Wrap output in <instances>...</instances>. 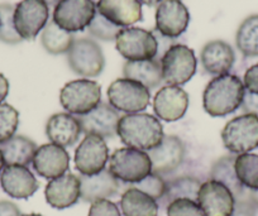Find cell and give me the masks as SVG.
<instances>
[{
  "label": "cell",
  "mask_w": 258,
  "mask_h": 216,
  "mask_svg": "<svg viewBox=\"0 0 258 216\" xmlns=\"http://www.w3.org/2000/svg\"><path fill=\"white\" fill-rule=\"evenodd\" d=\"M6 166L18 165L28 167L36 155L37 146L32 139L24 135H14L0 144Z\"/></svg>",
  "instance_id": "4316f807"
},
{
  "label": "cell",
  "mask_w": 258,
  "mask_h": 216,
  "mask_svg": "<svg viewBox=\"0 0 258 216\" xmlns=\"http://www.w3.org/2000/svg\"><path fill=\"white\" fill-rule=\"evenodd\" d=\"M18 125V110L9 104H0V144L16 135Z\"/></svg>",
  "instance_id": "836d02e7"
},
{
  "label": "cell",
  "mask_w": 258,
  "mask_h": 216,
  "mask_svg": "<svg viewBox=\"0 0 258 216\" xmlns=\"http://www.w3.org/2000/svg\"><path fill=\"white\" fill-rule=\"evenodd\" d=\"M96 13L94 0H61L53 11V22L63 31L75 33L90 26Z\"/></svg>",
  "instance_id": "8fae6325"
},
{
  "label": "cell",
  "mask_w": 258,
  "mask_h": 216,
  "mask_svg": "<svg viewBox=\"0 0 258 216\" xmlns=\"http://www.w3.org/2000/svg\"><path fill=\"white\" fill-rule=\"evenodd\" d=\"M224 147L232 155H243L258 148V116L242 114L225 124L222 130Z\"/></svg>",
  "instance_id": "277c9868"
},
{
  "label": "cell",
  "mask_w": 258,
  "mask_h": 216,
  "mask_svg": "<svg viewBox=\"0 0 258 216\" xmlns=\"http://www.w3.org/2000/svg\"><path fill=\"white\" fill-rule=\"evenodd\" d=\"M234 163V156L230 155L220 157L219 160L215 161L212 165V167H210L209 180L218 181V182L227 186L230 190V192L233 193L235 200H239V198H243L247 195V190H245L244 186L240 183V181L238 180L237 173H235Z\"/></svg>",
  "instance_id": "83f0119b"
},
{
  "label": "cell",
  "mask_w": 258,
  "mask_h": 216,
  "mask_svg": "<svg viewBox=\"0 0 258 216\" xmlns=\"http://www.w3.org/2000/svg\"><path fill=\"white\" fill-rule=\"evenodd\" d=\"M151 32H152V34L155 36L156 41H157L158 51H157V56H156V59L161 61V58H162L163 54H165L166 52H167L168 49L173 46V44L177 43V42L175 41V38H170V37L163 36V34L160 33V32H158L156 28Z\"/></svg>",
  "instance_id": "60d3db41"
},
{
  "label": "cell",
  "mask_w": 258,
  "mask_h": 216,
  "mask_svg": "<svg viewBox=\"0 0 258 216\" xmlns=\"http://www.w3.org/2000/svg\"><path fill=\"white\" fill-rule=\"evenodd\" d=\"M197 202L205 216H230L235 205V198L229 188L214 180L202 183Z\"/></svg>",
  "instance_id": "5bb4252c"
},
{
  "label": "cell",
  "mask_w": 258,
  "mask_h": 216,
  "mask_svg": "<svg viewBox=\"0 0 258 216\" xmlns=\"http://www.w3.org/2000/svg\"><path fill=\"white\" fill-rule=\"evenodd\" d=\"M116 51L126 61H147L157 56V41L152 32L143 28H123L115 39Z\"/></svg>",
  "instance_id": "9c48e42d"
},
{
  "label": "cell",
  "mask_w": 258,
  "mask_h": 216,
  "mask_svg": "<svg viewBox=\"0 0 258 216\" xmlns=\"http://www.w3.org/2000/svg\"><path fill=\"white\" fill-rule=\"evenodd\" d=\"M235 173L238 180L248 190H258V155L243 153L235 157Z\"/></svg>",
  "instance_id": "1f68e13d"
},
{
  "label": "cell",
  "mask_w": 258,
  "mask_h": 216,
  "mask_svg": "<svg viewBox=\"0 0 258 216\" xmlns=\"http://www.w3.org/2000/svg\"><path fill=\"white\" fill-rule=\"evenodd\" d=\"M190 13L181 0H163L156 9V29L163 36L177 38L185 33Z\"/></svg>",
  "instance_id": "2e32d148"
},
{
  "label": "cell",
  "mask_w": 258,
  "mask_h": 216,
  "mask_svg": "<svg viewBox=\"0 0 258 216\" xmlns=\"http://www.w3.org/2000/svg\"><path fill=\"white\" fill-rule=\"evenodd\" d=\"M120 210L124 216H158L160 206L150 195L131 186L121 195Z\"/></svg>",
  "instance_id": "484cf974"
},
{
  "label": "cell",
  "mask_w": 258,
  "mask_h": 216,
  "mask_svg": "<svg viewBox=\"0 0 258 216\" xmlns=\"http://www.w3.org/2000/svg\"><path fill=\"white\" fill-rule=\"evenodd\" d=\"M88 29H89V33H90L93 37H95V38L100 39V41H104V42H111V41H115L116 36L120 33V31L123 28L110 23L108 19H105L100 13L96 12L95 17H94V19L91 21L90 26L88 27Z\"/></svg>",
  "instance_id": "e575fe53"
},
{
  "label": "cell",
  "mask_w": 258,
  "mask_h": 216,
  "mask_svg": "<svg viewBox=\"0 0 258 216\" xmlns=\"http://www.w3.org/2000/svg\"><path fill=\"white\" fill-rule=\"evenodd\" d=\"M9 94V81L3 74H0V104H3Z\"/></svg>",
  "instance_id": "ee69618b"
},
{
  "label": "cell",
  "mask_w": 258,
  "mask_h": 216,
  "mask_svg": "<svg viewBox=\"0 0 258 216\" xmlns=\"http://www.w3.org/2000/svg\"><path fill=\"white\" fill-rule=\"evenodd\" d=\"M118 136L126 147L151 151L162 141L165 134L160 119L151 114L135 113L120 116Z\"/></svg>",
  "instance_id": "7a4b0ae2"
},
{
  "label": "cell",
  "mask_w": 258,
  "mask_h": 216,
  "mask_svg": "<svg viewBox=\"0 0 258 216\" xmlns=\"http://www.w3.org/2000/svg\"><path fill=\"white\" fill-rule=\"evenodd\" d=\"M235 44L244 57H258V14L247 17L240 23Z\"/></svg>",
  "instance_id": "4dcf8cb0"
},
{
  "label": "cell",
  "mask_w": 258,
  "mask_h": 216,
  "mask_svg": "<svg viewBox=\"0 0 258 216\" xmlns=\"http://www.w3.org/2000/svg\"><path fill=\"white\" fill-rule=\"evenodd\" d=\"M46 134L53 144L69 148L78 143L83 130L80 121L73 114L57 113L47 120Z\"/></svg>",
  "instance_id": "cb8c5ba5"
},
{
  "label": "cell",
  "mask_w": 258,
  "mask_h": 216,
  "mask_svg": "<svg viewBox=\"0 0 258 216\" xmlns=\"http://www.w3.org/2000/svg\"><path fill=\"white\" fill-rule=\"evenodd\" d=\"M243 85L247 91L252 94H258V63L253 64L245 71Z\"/></svg>",
  "instance_id": "ab89813d"
},
{
  "label": "cell",
  "mask_w": 258,
  "mask_h": 216,
  "mask_svg": "<svg viewBox=\"0 0 258 216\" xmlns=\"http://www.w3.org/2000/svg\"><path fill=\"white\" fill-rule=\"evenodd\" d=\"M46 201L57 210L69 208L80 200V178L74 173H64L49 181L44 190Z\"/></svg>",
  "instance_id": "ffe728a7"
},
{
  "label": "cell",
  "mask_w": 258,
  "mask_h": 216,
  "mask_svg": "<svg viewBox=\"0 0 258 216\" xmlns=\"http://www.w3.org/2000/svg\"><path fill=\"white\" fill-rule=\"evenodd\" d=\"M109 160L106 141L99 135H85L75 151V167L84 176H94L105 170Z\"/></svg>",
  "instance_id": "7c38bea8"
},
{
  "label": "cell",
  "mask_w": 258,
  "mask_h": 216,
  "mask_svg": "<svg viewBox=\"0 0 258 216\" xmlns=\"http://www.w3.org/2000/svg\"><path fill=\"white\" fill-rule=\"evenodd\" d=\"M0 185L4 192L13 198L26 200L38 191L39 183L26 166H6L0 172Z\"/></svg>",
  "instance_id": "d6986e66"
},
{
  "label": "cell",
  "mask_w": 258,
  "mask_h": 216,
  "mask_svg": "<svg viewBox=\"0 0 258 216\" xmlns=\"http://www.w3.org/2000/svg\"><path fill=\"white\" fill-rule=\"evenodd\" d=\"M167 216H205L197 201L190 198H177L166 207Z\"/></svg>",
  "instance_id": "8d00e7d4"
},
{
  "label": "cell",
  "mask_w": 258,
  "mask_h": 216,
  "mask_svg": "<svg viewBox=\"0 0 258 216\" xmlns=\"http://www.w3.org/2000/svg\"><path fill=\"white\" fill-rule=\"evenodd\" d=\"M44 2H46L47 4H48V7L51 6V7H56L57 4L59 3V2H61V0H44Z\"/></svg>",
  "instance_id": "c3c4849f"
},
{
  "label": "cell",
  "mask_w": 258,
  "mask_h": 216,
  "mask_svg": "<svg viewBox=\"0 0 258 216\" xmlns=\"http://www.w3.org/2000/svg\"><path fill=\"white\" fill-rule=\"evenodd\" d=\"M32 166L39 176L53 180L70 170V155L57 144H43L37 148Z\"/></svg>",
  "instance_id": "e0dca14e"
},
{
  "label": "cell",
  "mask_w": 258,
  "mask_h": 216,
  "mask_svg": "<svg viewBox=\"0 0 258 216\" xmlns=\"http://www.w3.org/2000/svg\"><path fill=\"white\" fill-rule=\"evenodd\" d=\"M188 108V95L180 86L167 85L157 91L153 100L156 118L163 121H177Z\"/></svg>",
  "instance_id": "ac0fdd59"
},
{
  "label": "cell",
  "mask_w": 258,
  "mask_h": 216,
  "mask_svg": "<svg viewBox=\"0 0 258 216\" xmlns=\"http://www.w3.org/2000/svg\"><path fill=\"white\" fill-rule=\"evenodd\" d=\"M75 42V37L70 32L63 31L56 23L48 21L41 34V43L43 48L51 54H63L70 51L71 46Z\"/></svg>",
  "instance_id": "f546056e"
},
{
  "label": "cell",
  "mask_w": 258,
  "mask_h": 216,
  "mask_svg": "<svg viewBox=\"0 0 258 216\" xmlns=\"http://www.w3.org/2000/svg\"><path fill=\"white\" fill-rule=\"evenodd\" d=\"M48 19L49 7L44 0H22L14 9V27L24 41H33Z\"/></svg>",
  "instance_id": "30bf717a"
},
{
  "label": "cell",
  "mask_w": 258,
  "mask_h": 216,
  "mask_svg": "<svg viewBox=\"0 0 258 216\" xmlns=\"http://www.w3.org/2000/svg\"><path fill=\"white\" fill-rule=\"evenodd\" d=\"M109 171L120 182L133 185L152 173V163L145 151L129 147L119 148L111 155Z\"/></svg>",
  "instance_id": "3957f363"
},
{
  "label": "cell",
  "mask_w": 258,
  "mask_h": 216,
  "mask_svg": "<svg viewBox=\"0 0 258 216\" xmlns=\"http://www.w3.org/2000/svg\"><path fill=\"white\" fill-rule=\"evenodd\" d=\"M0 216H23L21 208L12 201H0Z\"/></svg>",
  "instance_id": "7bdbcfd3"
},
{
  "label": "cell",
  "mask_w": 258,
  "mask_h": 216,
  "mask_svg": "<svg viewBox=\"0 0 258 216\" xmlns=\"http://www.w3.org/2000/svg\"><path fill=\"white\" fill-rule=\"evenodd\" d=\"M106 95L109 104L115 110L125 114L146 110L151 101V91L145 85L125 78L113 81Z\"/></svg>",
  "instance_id": "8992f818"
},
{
  "label": "cell",
  "mask_w": 258,
  "mask_h": 216,
  "mask_svg": "<svg viewBox=\"0 0 258 216\" xmlns=\"http://www.w3.org/2000/svg\"><path fill=\"white\" fill-rule=\"evenodd\" d=\"M247 197L249 198L250 202L258 208V190H248L247 191Z\"/></svg>",
  "instance_id": "f6af8a7d"
},
{
  "label": "cell",
  "mask_w": 258,
  "mask_h": 216,
  "mask_svg": "<svg viewBox=\"0 0 258 216\" xmlns=\"http://www.w3.org/2000/svg\"><path fill=\"white\" fill-rule=\"evenodd\" d=\"M88 216H121V213L110 200H98L91 203Z\"/></svg>",
  "instance_id": "74e56055"
},
{
  "label": "cell",
  "mask_w": 258,
  "mask_h": 216,
  "mask_svg": "<svg viewBox=\"0 0 258 216\" xmlns=\"http://www.w3.org/2000/svg\"><path fill=\"white\" fill-rule=\"evenodd\" d=\"M59 103L69 114L85 115L101 103V88L89 79L70 81L59 93Z\"/></svg>",
  "instance_id": "5b68a950"
},
{
  "label": "cell",
  "mask_w": 258,
  "mask_h": 216,
  "mask_svg": "<svg viewBox=\"0 0 258 216\" xmlns=\"http://www.w3.org/2000/svg\"><path fill=\"white\" fill-rule=\"evenodd\" d=\"M257 210L258 208L250 202V200L245 195L243 198L235 200L234 210L230 216H257Z\"/></svg>",
  "instance_id": "f35d334b"
},
{
  "label": "cell",
  "mask_w": 258,
  "mask_h": 216,
  "mask_svg": "<svg viewBox=\"0 0 258 216\" xmlns=\"http://www.w3.org/2000/svg\"><path fill=\"white\" fill-rule=\"evenodd\" d=\"M202 183L200 178L194 176H180L167 181L165 195L158 201L160 210H166V207L177 198H190L197 201Z\"/></svg>",
  "instance_id": "f1b7e54d"
},
{
  "label": "cell",
  "mask_w": 258,
  "mask_h": 216,
  "mask_svg": "<svg viewBox=\"0 0 258 216\" xmlns=\"http://www.w3.org/2000/svg\"><path fill=\"white\" fill-rule=\"evenodd\" d=\"M123 75L125 79L142 84L148 90H155L163 84L161 61L156 58L126 61L123 66Z\"/></svg>",
  "instance_id": "d4e9b609"
},
{
  "label": "cell",
  "mask_w": 258,
  "mask_h": 216,
  "mask_svg": "<svg viewBox=\"0 0 258 216\" xmlns=\"http://www.w3.org/2000/svg\"><path fill=\"white\" fill-rule=\"evenodd\" d=\"M4 167H6V161H4L3 153H2V151H0V172L3 171Z\"/></svg>",
  "instance_id": "7dc6e473"
},
{
  "label": "cell",
  "mask_w": 258,
  "mask_h": 216,
  "mask_svg": "<svg viewBox=\"0 0 258 216\" xmlns=\"http://www.w3.org/2000/svg\"><path fill=\"white\" fill-rule=\"evenodd\" d=\"M245 89L243 81L232 74L217 76L205 88L203 94L204 110L214 118H222L240 108Z\"/></svg>",
  "instance_id": "6da1fadb"
},
{
  "label": "cell",
  "mask_w": 258,
  "mask_h": 216,
  "mask_svg": "<svg viewBox=\"0 0 258 216\" xmlns=\"http://www.w3.org/2000/svg\"><path fill=\"white\" fill-rule=\"evenodd\" d=\"M96 12L120 28H128L143 19L140 0H99Z\"/></svg>",
  "instance_id": "44dd1931"
},
{
  "label": "cell",
  "mask_w": 258,
  "mask_h": 216,
  "mask_svg": "<svg viewBox=\"0 0 258 216\" xmlns=\"http://www.w3.org/2000/svg\"><path fill=\"white\" fill-rule=\"evenodd\" d=\"M68 62L76 75L84 78H96L105 67V57L101 47L86 37L75 39L68 52Z\"/></svg>",
  "instance_id": "ba28073f"
},
{
  "label": "cell",
  "mask_w": 258,
  "mask_h": 216,
  "mask_svg": "<svg viewBox=\"0 0 258 216\" xmlns=\"http://www.w3.org/2000/svg\"><path fill=\"white\" fill-rule=\"evenodd\" d=\"M200 62L204 71L209 75H214L215 78L225 75L229 74L235 62L234 49L225 41L220 39L210 41L203 47Z\"/></svg>",
  "instance_id": "7402d4cb"
},
{
  "label": "cell",
  "mask_w": 258,
  "mask_h": 216,
  "mask_svg": "<svg viewBox=\"0 0 258 216\" xmlns=\"http://www.w3.org/2000/svg\"><path fill=\"white\" fill-rule=\"evenodd\" d=\"M81 130L85 135H99L111 139L118 135V123L120 120L118 110L109 103H100L85 115H79Z\"/></svg>",
  "instance_id": "9a60e30c"
},
{
  "label": "cell",
  "mask_w": 258,
  "mask_h": 216,
  "mask_svg": "<svg viewBox=\"0 0 258 216\" xmlns=\"http://www.w3.org/2000/svg\"><path fill=\"white\" fill-rule=\"evenodd\" d=\"M185 144L178 136L165 135L157 147L148 151L152 163V173L162 176L172 175L180 168L185 160Z\"/></svg>",
  "instance_id": "4fadbf2b"
},
{
  "label": "cell",
  "mask_w": 258,
  "mask_h": 216,
  "mask_svg": "<svg viewBox=\"0 0 258 216\" xmlns=\"http://www.w3.org/2000/svg\"><path fill=\"white\" fill-rule=\"evenodd\" d=\"M23 216H42L39 213H28V215H23Z\"/></svg>",
  "instance_id": "681fc988"
},
{
  "label": "cell",
  "mask_w": 258,
  "mask_h": 216,
  "mask_svg": "<svg viewBox=\"0 0 258 216\" xmlns=\"http://www.w3.org/2000/svg\"><path fill=\"white\" fill-rule=\"evenodd\" d=\"M198 61L190 47L176 43L161 58L163 83L181 86L192 79L197 72Z\"/></svg>",
  "instance_id": "52a82bcc"
},
{
  "label": "cell",
  "mask_w": 258,
  "mask_h": 216,
  "mask_svg": "<svg viewBox=\"0 0 258 216\" xmlns=\"http://www.w3.org/2000/svg\"><path fill=\"white\" fill-rule=\"evenodd\" d=\"M14 9L12 4H0V42L7 44H18L23 39L14 27Z\"/></svg>",
  "instance_id": "d6a6232c"
},
{
  "label": "cell",
  "mask_w": 258,
  "mask_h": 216,
  "mask_svg": "<svg viewBox=\"0 0 258 216\" xmlns=\"http://www.w3.org/2000/svg\"><path fill=\"white\" fill-rule=\"evenodd\" d=\"M240 110L244 114L258 116V94H252L245 90L242 104H240Z\"/></svg>",
  "instance_id": "b9f144b4"
},
{
  "label": "cell",
  "mask_w": 258,
  "mask_h": 216,
  "mask_svg": "<svg viewBox=\"0 0 258 216\" xmlns=\"http://www.w3.org/2000/svg\"><path fill=\"white\" fill-rule=\"evenodd\" d=\"M166 183L167 181L160 175H156V173H150L146 178H143L142 181L137 183H133L132 187L138 188V190L143 191L147 195H150L151 197L155 198L156 201H160L163 197L166 192Z\"/></svg>",
  "instance_id": "d590c367"
},
{
  "label": "cell",
  "mask_w": 258,
  "mask_h": 216,
  "mask_svg": "<svg viewBox=\"0 0 258 216\" xmlns=\"http://www.w3.org/2000/svg\"><path fill=\"white\" fill-rule=\"evenodd\" d=\"M80 178V198L85 202L109 200L118 195L120 183L111 175L109 168L94 176H79Z\"/></svg>",
  "instance_id": "603a6c76"
},
{
  "label": "cell",
  "mask_w": 258,
  "mask_h": 216,
  "mask_svg": "<svg viewBox=\"0 0 258 216\" xmlns=\"http://www.w3.org/2000/svg\"><path fill=\"white\" fill-rule=\"evenodd\" d=\"M140 2L147 7H156L158 6L161 2H163V0H140Z\"/></svg>",
  "instance_id": "bcb514c9"
}]
</instances>
